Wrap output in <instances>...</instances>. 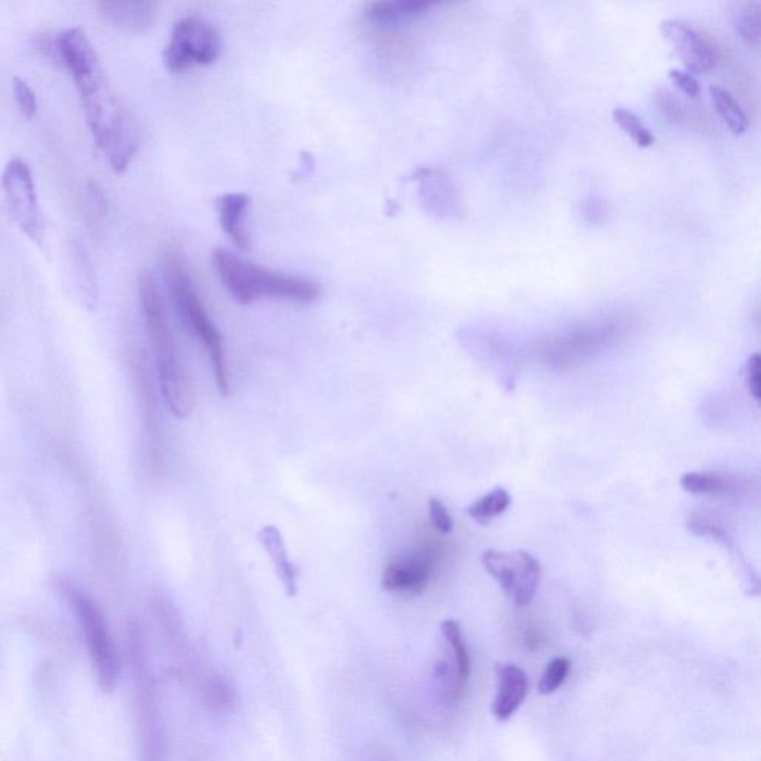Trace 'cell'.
<instances>
[{"instance_id": "29", "label": "cell", "mask_w": 761, "mask_h": 761, "mask_svg": "<svg viewBox=\"0 0 761 761\" xmlns=\"http://www.w3.org/2000/svg\"><path fill=\"white\" fill-rule=\"evenodd\" d=\"M607 215V206L604 201L599 200L597 197H591L585 204V216L591 222L598 223L599 220L604 219Z\"/></svg>"}, {"instance_id": "11", "label": "cell", "mask_w": 761, "mask_h": 761, "mask_svg": "<svg viewBox=\"0 0 761 761\" xmlns=\"http://www.w3.org/2000/svg\"><path fill=\"white\" fill-rule=\"evenodd\" d=\"M97 6L106 21L134 35L148 32L157 23L158 5L154 2H134V0L108 2L106 0Z\"/></svg>"}, {"instance_id": "13", "label": "cell", "mask_w": 761, "mask_h": 761, "mask_svg": "<svg viewBox=\"0 0 761 761\" xmlns=\"http://www.w3.org/2000/svg\"><path fill=\"white\" fill-rule=\"evenodd\" d=\"M417 177L421 182V192H423L424 201L429 206L430 212L442 216L457 213L458 206H460L457 192H455L451 180L442 171L423 168V170L418 171Z\"/></svg>"}, {"instance_id": "15", "label": "cell", "mask_w": 761, "mask_h": 761, "mask_svg": "<svg viewBox=\"0 0 761 761\" xmlns=\"http://www.w3.org/2000/svg\"><path fill=\"white\" fill-rule=\"evenodd\" d=\"M258 539L274 562L278 579L283 583L287 595L295 597L296 592H298V571L290 562L289 553H287L286 544H284L280 531L272 525H268L259 531Z\"/></svg>"}, {"instance_id": "21", "label": "cell", "mask_w": 761, "mask_h": 761, "mask_svg": "<svg viewBox=\"0 0 761 761\" xmlns=\"http://www.w3.org/2000/svg\"><path fill=\"white\" fill-rule=\"evenodd\" d=\"M736 30L748 45L760 44L761 38V5L756 0L742 3L736 11Z\"/></svg>"}, {"instance_id": "23", "label": "cell", "mask_w": 761, "mask_h": 761, "mask_svg": "<svg viewBox=\"0 0 761 761\" xmlns=\"http://www.w3.org/2000/svg\"><path fill=\"white\" fill-rule=\"evenodd\" d=\"M571 671V662L567 657L559 656L550 660L544 668L542 678L539 681L540 695L547 696L555 693L567 680Z\"/></svg>"}, {"instance_id": "16", "label": "cell", "mask_w": 761, "mask_h": 761, "mask_svg": "<svg viewBox=\"0 0 761 761\" xmlns=\"http://www.w3.org/2000/svg\"><path fill=\"white\" fill-rule=\"evenodd\" d=\"M137 380L142 391L143 412H145L146 433H148L149 445H151L152 463L160 469L163 466V440H161L160 420H158L157 405H155L154 391L148 378L143 362H137Z\"/></svg>"}, {"instance_id": "24", "label": "cell", "mask_w": 761, "mask_h": 761, "mask_svg": "<svg viewBox=\"0 0 761 761\" xmlns=\"http://www.w3.org/2000/svg\"><path fill=\"white\" fill-rule=\"evenodd\" d=\"M681 488L690 494H717L726 490V481L714 473L689 472L680 479Z\"/></svg>"}, {"instance_id": "26", "label": "cell", "mask_w": 761, "mask_h": 761, "mask_svg": "<svg viewBox=\"0 0 761 761\" xmlns=\"http://www.w3.org/2000/svg\"><path fill=\"white\" fill-rule=\"evenodd\" d=\"M429 515L433 527H435L440 534L452 533V530H454V521H452L448 509H446V506L442 501L437 500V498H430Z\"/></svg>"}, {"instance_id": "22", "label": "cell", "mask_w": 761, "mask_h": 761, "mask_svg": "<svg viewBox=\"0 0 761 761\" xmlns=\"http://www.w3.org/2000/svg\"><path fill=\"white\" fill-rule=\"evenodd\" d=\"M613 119L640 148H650L653 145V133L637 113L626 108H616L613 110Z\"/></svg>"}, {"instance_id": "1", "label": "cell", "mask_w": 761, "mask_h": 761, "mask_svg": "<svg viewBox=\"0 0 761 761\" xmlns=\"http://www.w3.org/2000/svg\"><path fill=\"white\" fill-rule=\"evenodd\" d=\"M140 308L146 333L157 360L158 377L171 414L183 420L194 411V391L177 350L176 336L168 319L160 287L151 271H142L137 281Z\"/></svg>"}, {"instance_id": "14", "label": "cell", "mask_w": 761, "mask_h": 761, "mask_svg": "<svg viewBox=\"0 0 761 761\" xmlns=\"http://www.w3.org/2000/svg\"><path fill=\"white\" fill-rule=\"evenodd\" d=\"M435 3L429 0H382L366 5L369 21L380 26H396L427 14Z\"/></svg>"}, {"instance_id": "25", "label": "cell", "mask_w": 761, "mask_h": 761, "mask_svg": "<svg viewBox=\"0 0 761 761\" xmlns=\"http://www.w3.org/2000/svg\"><path fill=\"white\" fill-rule=\"evenodd\" d=\"M12 88H14L15 100H17L20 112L26 118H33L36 110H38V100H36L35 93H33L30 85L24 79L14 78Z\"/></svg>"}, {"instance_id": "28", "label": "cell", "mask_w": 761, "mask_h": 761, "mask_svg": "<svg viewBox=\"0 0 761 761\" xmlns=\"http://www.w3.org/2000/svg\"><path fill=\"white\" fill-rule=\"evenodd\" d=\"M669 78L671 81L680 88L683 93H686L690 97H698L701 93V85L696 81L695 76L690 73L683 72L680 69H671L669 72Z\"/></svg>"}, {"instance_id": "7", "label": "cell", "mask_w": 761, "mask_h": 761, "mask_svg": "<svg viewBox=\"0 0 761 761\" xmlns=\"http://www.w3.org/2000/svg\"><path fill=\"white\" fill-rule=\"evenodd\" d=\"M2 188L12 218L20 226L21 231L30 240L42 244L45 223L29 165L20 158L9 161L2 173Z\"/></svg>"}, {"instance_id": "12", "label": "cell", "mask_w": 761, "mask_h": 761, "mask_svg": "<svg viewBox=\"0 0 761 761\" xmlns=\"http://www.w3.org/2000/svg\"><path fill=\"white\" fill-rule=\"evenodd\" d=\"M249 207V195L241 194V192H229V194L220 195L216 200V212H218L223 232L228 235L234 246L243 252H249L252 249V240L246 226Z\"/></svg>"}, {"instance_id": "18", "label": "cell", "mask_w": 761, "mask_h": 761, "mask_svg": "<svg viewBox=\"0 0 761 761\" xmlns=\"http://www.w3.org/2000/svg\"><path fill=\"white\" fill-rule=\"evenodd\" d=\"M72 261L79 296L88 308H94L97 301L96 271H94L87 250L79 241L73 243Z\"/></svg>"}, {"instance_id": "6", "label": "cell", "mask_w": 761, "mask_h": 761, "mask_svg": "<svg viewBox=\"0 0 761 761\" xmlns=\"http://www.w3.org/2000/svg\"><path fill=\"white\" fill-rule=\"evenodd\" d=\"M482 564L516 607H527L536 597L542 579V565L531 553L525 550L501 552L488 549L482 555Z\"/></svg>"}, {"instance_id": "10", "label": "cell", "mask_w": 761, "mask_h": 761, "mask_svg": "<svg viewBox=\"0 0 761 761\" xmlns=\"http://www.w3.org/2000/svg\"><path fill=\"white\" fill-rule=\"evenodd\" d=\"M497 672V693H495L492 714L497 720L506 721L521 708L530 690L527 672L515 663H500Z\"/></svg>"}, {"instance_id": "9", "label": "cell", "mask_w": 761, "mask_h": 761, "mask_svg": "<svg viewBox=\"0 0 761 761\" xmlns=\"http://www.w3.org/2000/svg\"><path fill=\"white\" fill-rule=\"evenodd\" d=\"M660 29L677 51L687 72L704 73L714 66V47L695 27L681 20H665L660 24Z\"/></svg>"}, {"instance_id": "17", "label": "cell", "mask_w": 761, "mask_h": 761, "mask_svg": "<svg viewBox=\"0 0 761 761\" xmlns=\"http://www.w3.org/2000/svg\"><path fill=\"white\" fill-rule=\"evenodd\" d=\"M440 631H442L443 638L449 647V653H451V662L449 663L454 668L458 689L463 693L470 677V668H472L463 631H461L460 623L457 620H445L440 626Z\"/></svg>"}, {"instance_id": "8", "label": "cell", "mask_w": 761, "mask_h": 761, "mask_svg": "<svg viewBox=\"0 0 761 761\" xmlns=\"http://www.w3.org/2000/svg\"><path fill=\"white\" fill-rule=\"evenodd\" d=\"M435 556L430 550H417L412 555L385 565L382 588L402 597H418L426 591L432 579Z\"/></svg>"}, {"instance_id": "20", "label": "cell", "mask_w": 761, "mask_h": 761, "mask_svg": "<svg viewBox=\"0 0 761 761\" xmlns=\"http://www.w3.org/2000/svg\"><path fill=\"white\" fill-rule=\"evenodd\" d=\"M510 494L504 488H495L467 509L470 518L481 525H490L497 516L503 515L510 506Z\"/></svg>"}, {"instance_id": "5", "label": "cell", "mask_w": 761, "mask_h": 761, "mask_svg": "<svg viewBox=\"0 0 761 761\" xmlns=\"http://www.w3.org/2000/svg\"><path fill=\"white\" fill-rule=\"evenodd\" d=\"M218 30L198 17H183L174 23L165 45L164 63L171 73H185L194 66H209L220 54Z\"/></svg>"}, {"instance_id": "19", "label": "cell", "mask_w": 761, "mask_h": 761, "mask_svg": "<svg viewBox=\"0 0 761 761\" xmlns=\"http://www.w3.org/2000/svg\"><path fill=\"white\" fill-rule=\"evenodd\" d=\"M709 96H711L712 103H714L715 109H717L718 115L721 116L727 127L735 134H742L747 131L748 118L745 115L744 109L739 105L738 100L721 87L709 88Z\"/></svg>"}, {"instance_id": "2", "label": "cell", "mask_w": 761, "mask_h": 761, "mask_svg": "<svg viewBox=\"0 0 761 761\" xmlns=\"http://www.w3.org/2000/svg\"><path fill=\"white\" fill-rule=\"evenodd\" d=\"M213 268L229 295L243 305L261 299L313 304L322 295L320 284L310 278L259 267L226 249L215 250Z\"/></svg>"}, {"instance_id": "4", "label": "cell", "mask_w": 761, "mask_h": 761, "mask_svg": "<svg viewBox=\"0 0 761 761\" xmlns=\"http://www.w3.org/2000/svg\"><path fill=\"white\" fill-rule=\"evenodd\" d=\"M61 591L78 617L99 686L105 692H112L121 675V660L110 635L105 614L90 595L75 588L72 583H63Z\"/></svg>"}, {"instance_id": "27", "label": "cell", "mask_w": 761, "mask_h": 761, "mask_svg": "<svg viewBox=\"0 0 761 761\" xmlns=\"http://www.w3.org/2000/svg\"><path fill=\"white\" fill-rule=\"evenodd\" d=\"M761 357L760 354H753L747 362V384L751 396L759 402L761 397Z\"/></svg>"}, {"instance_id": "3", "label": "cell", "mask_w": 761, "mask_h": 761, "mask_svg": "<svg viewBox=\"0 0 761 761\" xmlns=\"http://www.w3.org/2000/svg\"><path fill=\"white\" fill-rule=\"evenodd\" d=\"M163 264L165 281L174 308L183 325L200 339L207 356L210 357L219 393L228 396L229 375L222 335L201 302L182 253L174 247H168L164 252Z\"/></svg>"}]
</instances>
